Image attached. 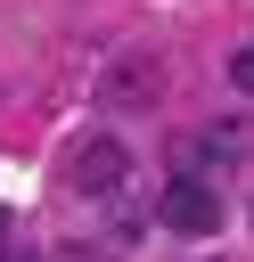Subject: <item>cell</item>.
Here are the masks:
<instances>
[{"label":"cell","instance_id":"obj_3","mask_svg":"<svg viewBox=\"0 0 254 262\" xmlns=\"http://www.w3.org/2000/svg\"><path fill=\"white\" fill-rule=\"evenodd\" d=\"M98 98H107L115 115H131V106H156V57H147V49H123V57L98 74Z\"/></svg>","mask_w":254,"mask_h":262},{"label":"cell","instance_id":"obj_6","mask_svg":"<svg viewBox=\"0 0 254 262\" xmlns=\"http://www.w3.org/2000/svg\"><path fill=\"white\" fill-rule=\"evenodd\" d=\"M0 246H8V213H0Z\"/></svg>","mask_w":254,"mask_h":262},{"label":"cell","instance_id":"obj_5","mask_svg":"<svg viewBox=\"0 0 254 262\" xmlns=\"http://www.w3.org/2000/svg\"><path fill=\"white\" fill-rule=\"evenodd\" d=\"M229 90H238V98H254V41H238V49H229Z\"/></svg>","mask_w":254,"mask_h":262},{"label":"cell","instance_id":"obj_1","mask_svg":"<svg viewBox=\"0 0 254 262\" xmlns=\"http://www.w3.org/2000/svg\"><path fill=\"white\" fill-rule=\"evenodd\" d=\"M66 188H74L82 205H131V147L107 139V131L74 139V156H66Z\"/></svg>","mask_w":254,"mask_h":262},{"label":"cell","instance_id":"obj_7","mask_svg":"<svg viewBox=\"0 0 254 262\" xmlns=\"http://www.w3.org/2000/svg\"><path fill=\"white\" fill-rule=\"evenodd\" d=\"M33 262H41V254H33Z\"/></svg>","mask_w":254,"mask_h":262},{"label":"cell","instance_id":"obj_2","mask_svg":"<svg viewBox=\"0 0 254 262\" xmlns=\"http://www.w3.org/2000/svg\"><path fill=\"white\" fill-rule=\"evenodd\" d=\"M156 221L180 229V237H213V229H221V188H213L205 172H172L164 196H156Z\"/></svg>","mask_w":254,"mask_h":262},{"label":"cell","instance_id":"obj_4","mask_svg":"<svg viewBox=\"0 0 254 262\" xmlns=\"http://www.w3.org/2000/svg\"><path fill=\"white\" fill-rule=\"evenodd\" d=\"M254 147V131H238V123H213V131H197V172H221V164H238Z\"/></svg>","mask_w":254,"mask_h":262}]
</instances>
